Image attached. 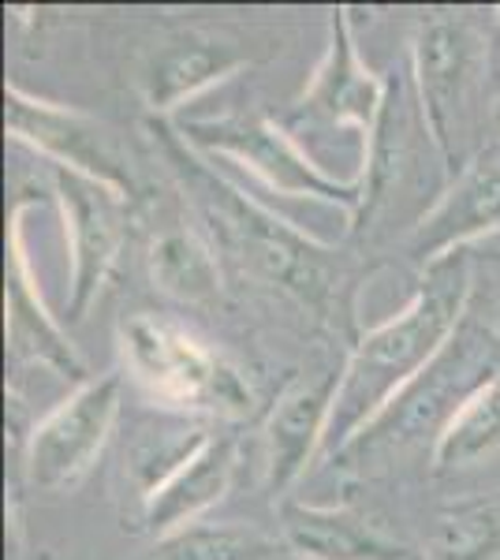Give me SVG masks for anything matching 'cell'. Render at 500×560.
<instances>
[{"instance_id":"obj_1","label":"cell","mask_w":500,"mask_h":560,"mask_svg":"<svg viewBox=\"0 0 500 560\" xmlns=\"http://www.w3.org/2000/svg\"><path fill=\"white\" fill-rule=\"evenodd\" d=\"M150 135L179 191L202 217L217 255H229L258 284L292 295L317 322L344 332L354 345V292L362 277L351 269V261L340 258V250L329 243L306 236L292 221L277 217L269 206L254 202L229 176L217 173L209 158L190 150L184 135L165 120H150Z\"/></svg>"},{"instance_id":"obj_2","label":"cell","mask_w":500,"mask_h":560,"mask_svg":"<svg viewBox=\"0 0 500 560\" xmlns=\"http://www.w3.org/2000/svg\"><path fill=\"white\" fill-rule=\"evenodd\" d=\"M470 288V258L460 250L426 269L418 292L396 318L359 332L344 359L325 456H348L354 441L374 430L399 396L433 366L467 311Z\"/></svg>"},{"instance_id":"obj_3","label":"cell","mask_w":500,"mask_h":560,"mask_svg":"<svg viewBox=\"0 0 500 560\" xmlns=\"http://www.w3.org/2000/svg\"><path fill=\"white\" fill-rule=\"evenodd\" d=\"M120 351L135 382L165 408L221 415V419H247L254 411L247 377L229 359L209 351L195 332L161 314L124 318Z\"/></svg>"},{"instance_id":"obj_4","label":"cell","mask_w":500,"mask_h":560,"mask_svg":"<svg viewBox=\"0 0 500 560\" xmlns=\"http://www.w3.org/2000/svg\"><path fill=\"white\" fill-rule=\"evenodd\" d=\"M415 97L444 176L463 173V139L486 75V34L463 12L430 15L415 34Z\"/></svg>"},{"instance_id":"obj_5","label":"cell","mask_w":500,"mask_h":560,"mask_svg":"<svg viewBox=\"0 0 500 560\" xmlns=\"http://www.w3.org/2000/svg\"><path fill=\"white\" fill-rule=\"evenodd\" d=\"M190 150L202 158H229L243 165L254 179L280 195L322 198V202L344 206L351 217L362 202V179H336L306 158V150L292 139L284 124L258 108H235L224 116H206V120H184L176 128Z\"/></svg>"},{"instance_id":"obj_6","label":"cell","mask_w":500,"mask_h":560,"mask_svg":"<svg viewBox=\"0 0 500 560\" xmlns=\"http://www.w3.org/2000/svg\"><path fill=\"white\" fill-rule=\"evenodd\" d=\"M120 370L90 377L68 400H60L26 441V478L45 493L75 490L108 445V433L120 419Z\"/></svg>"},{"instance_id":"obj_7","label":"cell","mask_w":500,"mask_h":560,"mask_svg":"<svg viewBox=\"0 0 500 560\" xmlns=\"http://www.w3.org/2000/svg\"><path fill=\"white\" fill-rule=\"evenodd\" d=\"M4 102H8V135L15 142H26L42 158H49L53 165L71 168V173L86 179H97L108 191L124 195L127 202L139 195V179H135L131 161L120 150V139L102 120H94V116L79 113L71 105H57V102H45V97L26 94L15 83H8Z\"/></svg>"},{"instance_id":"obj_8","label":"cell","mask_w":500,"mask_h":560,"mask_svg":"<svg viewBox=\"0 0 500 560\" xmlns=\"http://www.w3.org/2000/svg\"><path fill=\"white\" fill-rule=\"evenodd\" d=\"M53 198L63 217V236L71 255V322H83L97 295L105 292L127 240V198L108 191L97 179H86L71 168H49Z\"/></svg>"},{"instance_id":"obj_9","label":"cell","mask_w":500,"mask_h":560,"mask_svg":"<svg viewBox=\"0 0 500 560\" xmlns=\"http://www.w3.org/2000/svg\"><path fill=\"white\" fill-rule=\"evenodd\" d=\"M388 97V79H381L377 71H370L359 57L354 45V31L348 20V8H336L329 20V45L325 57L317 60L311 83L303 86V94L295 97L292 128H359L362 142H370L381 108Z\"/></svg>"},{"instance_id":"obj_10","label":"cell","mask_w":500,"mask_h":560,"mask_svg":"<svg viewBox=\"0 0 500 560\" xmlns=\"http://www.w3.org/2000/svg\"><path fill=\"white\" fill-rule=\"evenodd\" d=\"M31 198L15 195L12 217H8V284H4V329H8V351L15 363H38L53 370L57 377H71V382H90L86 363L60 329V322L49 314L38 277H34L31 255H26V229L23 213Z\"/></svg>"},{"instance_id":"obj_11","label":"cell","mask_w":500,"mask_h":560,"mask_svg":"<svg viewBox=\"0 0 500 560\" xmlns=\"http://www.w3.org/2000/svg\"><path fill=\"white\" fill-rule=\"evenodd\" d=\"M497 229H500V139L489 142L486 150H478L463 165V173L456 179H449L444 195L422 213V221L407 236V255L426 273L438 261L460 255L463 243L481 240Z\"/></svg>"},{"instance_id":"obj_12","label":"cell","mask_w":500,"mask_h":560,"mask_svg":"<svg viewBox=\"0 0 500 560\" xmlns=\"http://www.w3.org/2000/svg\"><path fill=\"white\" fill-rule=\"evenodd\" d=\"M344 366L303 377L277 400L266 419V493L280 504L303 478L317 453H325Z\"/></svg>"},{"instance_id":"obj_13","label":"cell","mask_w":500,"mask_h":560,"mask_svg":"<svg viewBox=\"0 0 500 560\" xmlns=\"http://www.w3.org/2000/svg\"><path fill=\"white\" fill-rule=\"evenodd\" d=\"M280 546L299 560H426L418 549L374 527L354 509H329L284 497L277 504Z\"/></svg>"},{"instance_id":"obj_14","label":"cell","mask_w":500,"mask_h":560,"mask_svg":"<svg viewBox=\"0 0 500 560\" xmlns=\"http://www.w3.org/2000/svg\"><path fill=\"white\" fill-rule=\"evenodd\" d=\"M251 57L235 42L209 38V34H190V38L161 45L142 68V97L150 113L165 116L179 108L202 90L232 79L240 68H247Z\"/></svg>"},{"instance_id":"obj_15","label":"cell","mask_w":500,"mask_h":560,"mask_svg":"<svg viewBox=\"0 0 500 560\" xmlns=\"http://www.w3.org/2000/svg\"><path fill=\"white\" fill-rule=\"evenodd\" d=\"M232 475H235V441L213 433L202 453L187 459L150 501H142V527L153 538H165L172 530L198 523L217 501H224Z\"/></svg>"},{"instance_id":"obj_16","label":"cell","mask_w":500,"mask_h":560,"mask_svg":"<svg viewBox=\"0 0 500 560\" xmlns=\"http://www.w3.org/2000/svg\"><path fill=\"white\" fill-rule=\"evenodd\" d=\"M500 453V374L486 377L452 408L433 441V475H452Z\"/></svg>"},{"instance_id":"obj_17","label":"cell","mask_w":500,"mask_h":560,"mask_svg":"<svg viewBox=\"0 0 500 560\" xmlns=\"http://www.w3.org/2000/svg\"><path fill=\"white\" fill-rule=\"evenodd\" d=\"M150 277L165 295L179 303L221 300V261L213 243L190 229H168L150 247Z\"/></svg>"},{"instance_id":"obj_18","label":"cell","mask_w":500,"mask_h":560,"mask_svg":"<svg viewBox=\"0 0 500 560\" xmlns=\"http://www.w3.org/2000/svg\"><path fill=\"white\" fill-rule=\"evenodd\" d=\"M433 523L426 560H500V490L449 501Z\"/></svg>"},{"instance_id":"obj_19","label":"cell","mask_w":500,"mask_h":560,"mask_svg":"<svg viewBox=\"0 0 500 560\" xmlns=\"http://www.w3.org/2000/svg\"><path fill=\"white\" fill-rule=\"evenodd\" d=\"M277 538L247 523H190L158 538L147 560H277Z\"/></svg>"},{"instance_id":"obj_20","label":"cell","mask_w":500,"mask_h":560,"mask_svg":"<svg viewBox=\"0 0 500 560\" xmlns=\"http://www.w3.org/2000/svg\"><path fill=\"white\" fill-rule=\"evenodd\" d=\"M209 438H213V433L206 427H187V430L158 433V438H142L139 445L131 448V456H127V471H131V482L139 486L142 501H150L187 459H195L202 453L209 445Z\"/></svg>"},{"instance_id":"obj_21","label":"cell","mask_w":500,"mask_h":560,"mask_svg":"<svg viewBox=\"0 0 500 560\" xmlns=\"http://www.w3.org/2000/svg\"><path fill=\"white\" fill-rule=\"evenodd\" d=\"M493 128L500 131V97H497V102H493ZM497 139H500V135H497Z\"/></svg>"}]
</instances>
